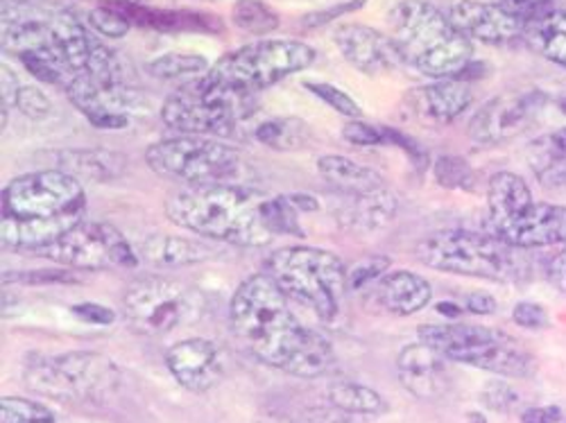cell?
Returning <instances> with one entry per match:
<instances>
[{
  "mask_svg": "<svg viewBox=\"0 0 566 423\" xmlns=\"http://www.w3.org/2000/svg\"><path fill=\"white\" fill-rule=\"evenodd\" d=\"M526 45L566 71V10H553L544 19L524 25Z\"/></svg>",
  "mask_w": 566,
  "mask_h": 423,
  "instance_id": "29",
  "label": "cell"
},
{
  "mask_svg": "<svg viewBox=\"0 0 566 423\" xmlns=\"http://www.w3.org/2000/svg\"><path fill=\"white\" fill-rule=\"evenodd\" d=\"M166 367L181 388L205 394L222 381L224 356L216 342L191 338L172 345L166 351Z\"/></svg>",
  "mask_w": 566,
  "mask_h": 423,
  "instance_id": "19",
  "label": "cell"
},
{
  "mask_svg": "<svg viewBox=\"0 0 566 423\" xmlns=\"http://www.w3.org/2000/svg\"><path fill=\"white\" fill-rule=\"evenodd\" d=\"M496 236L518 250L566 247V207L535 202Z\"/></svg>",
  "mask_w": 566,
  "mask_h": 423,
  "instance_id": "24",
  "label": "cell"
},
{
  "mask_svg": "<svg viewBox=\"0 0 566 423\" xmlns=\"http://www.w3.org/2000/svg\"><path fill=\"white\" fill-rule=\"evenodd\" d=\"M254 93H241L218 84L213 77H196L177 86L161 105V120L188 136H231L254 114Z\"/></svg>",
  "mask_w": 566,
  "mask_h": 423,
  "instance_id": "8",
  "label": "cell"
},
{
  "mask_svg": "<svg viewBox=\"0 0 566 423\" xmlns=\"http://www.w3.org/2000/svg\"><path fill=\"white\" fill-rule=\"evenodd\" d=\"M211 66L200 55H184V53H168L148 64V73L157 80H184L209 73Z\"/></svg>",
  "mask_w": 566,
  "mask_h": 423,
  "instance_id": "34",
  "label": "cell"
},
{
  "mask_svg": "<svg viewBox=\"0 0 566 423\" xmlns=\"http://www.w3.org/2000/svg\"><path fill=\"white\" fill-rule=\"evenodd\" d=\"M317 172L343 198H365L388 188L379 172L340 155L319 157Z\"/></svg>",
  "mask_w": 566,
  "mask_h": 423,
  "instance_id": "26",
  "label": "cell"
},
{
  "mask_svg": "<svg viewBox=\"0 0 566 423\" xmlns=\"http://www.w3.org/2000/svg\"><path fill=\"white\" fill-rule=\"evenodd\" d=\"M559 421H562V410L557 405L528 408L522 414V423H559Z\"/></svg>",
  "mask_w": 566,
  "mask_h": 423,
  "instance_id": "52",
  "label": "cell"
},
{
  "mask_svg": "<svg viewBox=\"0 0 566 423\" xmlns=\"http://www.w3.org/2000/svg\"><path fill=\"white\" fill-rule=\"evenodd\" d=\"M49 28L71 75H88L103 84H120V64L107 45L88 32L73 12H55Z\"/></svg>",
  "mask_w": 566,
  "mask_h": 423,
  "instance_id": "14",
  "label": "cell"
},
{
  "mask_svg": "<svg viewBox=\"0 0 566 423\" xmlns=\"http://www.w3.org/2000/svg\"><path fill=\"white\" fill-rule=\"evenodd\" d=\"M14 105L30 120H43L45 116H51V112H53V105H51L49 96H45V93L39 86H21L17 91Z\"/></svg>",
  "mask_w": 566,
  "mask_h": 423,
  "instance_id": "44",
  "label": "cell"
},
{
  "mask_svg": "<svg viewBox=\"0 0 566 423\" xmlns=\"http://www.w3.org/2000/svg\"><path fill=\"white\" fill-rule=\"evenodd\" d=\"M118 367L107 356L93 351L34 358L23 371V383L30 392L62 403L105 399L118 388Z\"/></svg>",
  "mask_w": 566,
  "mask_h": 423,
  "instance_id": "9",
  "label": "cell"
},
{
  "mask_svg": "<svg viewBox=\"0 0 566 423\" xmlns=\"http://www.w3.org/2000/svg\"><path fill=\"white\" fill-rule=\"evenodd\" d=\"M485 75H488V64L471 60V62L460 71V75H458L455 80H462V82H469V84H471V80H479V77H485Z\"/></svg>",
  "mask_w": 566,
  "mask_h": 423,
  "instance_id": "54",
  "label": "cell"
},
{
  "mask_svg": "<svg viewBox=\"0 0 566 423\" xmlns=\"http://www.w3.org/2000/svg\"><path fill=\"white\" fill-rule=\"evenodd\" d=\"M231 19L235 28L252 34H268L279 28V17L261 0H235Z\"/></svg>",
  "mask_w": 566,
  "mask_h": 423,
  "instance_id": "36",
  "label": "cell"
},
{
  "mask_svg": "<svg viewBox=\"0 0 566 423\" xmlns=\"http://www.w3.org/2000/svg\"><path fill=\"white\" fill-rule=\"evenodd\" d=\"M535 204L524 177L514 172H496L488 186V224L492 233L503 231L518 215Z\"/></svg>",
  "mask_w": 566,
  "mask_h": 423,
  "instance_id": "25",
  "label": "cell"
},
{
  "mask_svg": "<svg viewBox=\"0 0 566 423\" xmlns=\"http://www.w3.org/2000/svg\"><path fill=\"white\" fill-rule=\"evenodd\" d=\"M365 3H367V0H345V3H338V6H334V8H328V10H319V12L306 14V17L302 19V25H306V28H311V30H313V28H322V25H326V23H332V21L340 19L343 14H354V12L363 10Z\"/></svg>",
  "mask_w": 566,
  "mask_h": 423,
  "instance_id": "48",
  "label": "cell"
},
{
  "mask_svg": "<svg viewBox=\"0 0 566 423\" xmlns=\"http://www.w3.org/2000/svg\"><path fill=\"white\" fill-rule=\"evenodd\" d=\"M340 55L365 75H384L403 64L392 36L363 23H345L334 32Z\"/></svg>",
  "mask_w": 566,
  "mask_h": 423,
  "instance_id": "18",
  "label": "cell"
},
{
  "mask_svg": "<svg viewBox=\"0 0 566 423\" xmlns=\"http://www.w3.org/2000/svg\"><path fill=\"white\" fill-rule=\"evenodd\" d=\"M261 146L276 152H297L311 144V129L300 118H270L254 127Z\"/></svg>",
  "mask_w": 566,
  "mask_h": 423,
  "instance_id": "31",
  "label": "cell"
},
{
  "mask_svg": "<svg viewBox=\"0 0 566 423\" xmlns=\"http://www.w3.org/2000/svg\"><path fill=\"white\" fill-rule=\"evenodd\" d=\"M384 138H386V146H395V148H401L406 155H408V159L412 161V166H417L419 170H423L429 166V152L423 150L415 138H410V136H406L403 131H399V129H392V127H386L384 125Z\"/></svg>",
  "mask_w": 566,
  "mask_h": 423,
  "instance_id": "46",
  "label": "cell"
},
{
  "mask_svg": "<svg viewBox=\"0 0 566 423\" xmlns=\"http://www.w3.org/2000/svg\"><path fill=\"white\" fill-rule=\"evenodd\" d=\"M205 295L168 276H138L123 295V310L132 331L161 338L205 315Z\"/></svg>",
  "mask_w": 566,
  "mask_h": 423,
  "instance_id": "10",
  "label": "cell"
},
{
  "mask_svg": "<svg viewBox=\"0 0 566 423\" xmlns=\"http://www.w3.org/2000/svg\"><path fill=\"white\" fill-rule=\"evenodd\" d=\"M36 256L69 269H132L140 263L138 252L114 224L84 220Z\"/></svg>",
  "mask_w": 566,
  "mask_h": 423,
  "instance_id": "13",
  "label": "cell"
},
{
  "mask_svg": "<svg viewBox=\"0 0 566 423\" xmlns=\"http://www.w3.org/2000/svg\"><path fill=\"white\" fill-rule=\"evenodd\" d=\"M464 310H469L471 315H494L496 313V299L490 293L476 290L469 293L464 299Z\"/></svg>",
  "mask_w": 566,
  "mask_h": 423,
  "instance_id": "51",
  "label": "cell"
},
{
  "mask_svg": "<svg viewBox=\"0 0 566 423\" xmlns=\"http://www.w3.org/2000/svg\"><path fill=\"white\" fill-rule=\"evenodd\" d=\"M548 98L542 91H516L483 105L469 120V136L479 146H501L522 136L537 120Z\"/></svg>",
  "mask_w": 566,
  "mask_h": 423,
  "instance_id": "15",
  "label": "cell"
},
{
  "mask_svg": "<svg viewBox=\"0 0 566 423\" xmlns=\"http://www.w3.org/2000/svg\"><path fill=\"white\" fill-rule=\"evenodd\" d=\"M268 195L239 183L186 186L166 200V218L202 239L235 245L265 247L276 236L265 222Z\"/></svg>",
  "mask_w": 566,
  "mask_h": 423,
  "instance_id": "2",
  "label": "cell"
},
{
  "mask_svg": "<svg viewBox=\"0 0 566 423\" xmlns=\"http://www.w3.org/2000/svg\"><path fill=\"white\" fill-rule=\"evenodd\" d=\"M148 168L186 186L229 183L243 170V155L222 140L202 136H177L153 144L146 150Z\"/></svg>",
  "mask_w": 566,
  "mask_h": 423,
  "instance_id": "12",
  "label": "cell"
},
{
  "mask_svg": "<svg viewBox=\"0 0 566 423\" xmlns=\"http://www.w3.org/2000/svg\"><path fill=\"white\" fill-rule=\"evenodd\" d=\"M3 284H19V286H69L80 284L73 269L69 267H43V269H30V272H6Z\"/></svg>",
  "mask_w": 566,
  "mask_h": 423,
  "instance_id": "39",
  "label": "cell"
},
{
  "mask_svg": "<svg viewBox=\"0 0 566 423\" xmlns=\"http://www.w3.org/2000/svg\"><path fill=\"white\" fill-rule=\"evenodd\" d=\"M343 138L352 146H360V148H371V146H386L384 138V125H369L363 123L358 118H354L352 123H347L343 127Z\"/></svg>",
  "mask_w": 566,
  "mask_h": 423,
  "instance_id": "45",
  "label": "cell"
},
{
  "mask_svg": "<svg viewBox=\"0 0 566 423\" xmlns=\"http://www.w3.org/2000/svg\"><path fill=\"white\" fill-rule=\"evenodd\" d=\"M66 96L75 109L96 129H127L132 112L138 107L134 91L123 84H103L88 75H73Z\"/></svg>",
  "mask_w": 566,
  "mask_h": 423,
  "instance_id": "16",
  "label": "cell"
},
{
  "mask_svg": "<svg viewBox=\"0 0 566 423\" xmlns=\"http://www.w3.org/2000/svg\"><path fill=\"white\" fill-rule=\"evenodd\" d=\"M125 166V159L112 150H71L62 152L57 170L69 172L77 181H107L116 179Z\"/></svg>",
  "mask_w": 566,
  "mask_h": 423,
  "instance_id": "30",
  "label": "cell"
},
{
  "mask_svg": "<svg viewBox=\"0 0 566 423\" xmlns=\"http://www.w3.org/2000/svg\"><path fill=\"white\" fill-rule=\"evenodd\" d=\"M548 278H551V284L557 290L566 293V247L557 256L551 258V263H548Z\"/></svg>",
  "mask_w": 566,
  "mask_h": 423,
  "instance_id": "53",
  "label": "cell"
},
{
  "mask_svg": "<svg viewBox=\"0 0 566 423\" xmlns=\"http://www.w3.org/2000/svg\"><path fill=\"white\" fill-rule=\"evenodd\" d=\"M0 423H57L51 408L32 399L3 396L0 399Z\"/></svg>",
  "mask_w": 566,
  "mask_h": 423,
  "instance_id": "38",
  "label": "cell"
},
{
  "mask_svg": "<svg viewBox=\"0 0 566 423\" xmlns=\"http://www.w3.org/2000/svg\"><path fill=\"white\" fill-rule=\"evenodd\" d=\"M84 186L64 170H39L12 179L3 191L0 243L36 254L84 220Z\"/></svg>",
  "mask_w": 566,
  "mask_h": 423,
  "instance_id": "1",
  "label": "cell"
},
{
  "mask_svg": "<svg viewBox=\"0 0 566 423\" xmlns=\"http://www.w3.org/2000/svg\"><path fill=\"white\" fill-rule=\"evenodd\" d=\"M326 399L343 414L374 416V414L388 412V403L379 392L367 388V385L349 383V381L334 383L332 388L326 390Z\"/></svg>",
  "mask_w": 566,
  "mask_h": 423,
  "instance_id": "33",
  "label": "cell"
},
{
  "mask_svg": "<svg viewBox=\"0 0 566 423\" xmlns=\"http://www.w3.org/2000/svg\"><path fill=\"white\" fill-rule=\"evenodd\" d=\"M551 140H553V144H555L557 148L566 150V127H562V129L553 131V134H551Z\"/></svg>",
  "mask_w": 566,
  "mask_h": 423,
  "instance_id": "57",
  "label": "cell"
},
{
  "mask_svg": "<svg viewBox=\"0 0 566 423\" xmlns=\"http://www.w3.org/2000/svg\"><path fill=\"white\" fill-rule=\"evenodd\" d=\"M297 209L291 202L289 195H274V198H265L263 204V215L268 226L272 229L274 236H297L302 239L304 231L302 224L297 220Z\"/></svg>",
  "mask_w": 566,
  "mask_h": 423,
  "instance_id": "37",
  "label": "cell"
},
{
  "mask_svg": "<svg viewBox=\"0 0 566 423\" xmlns=\"http://www.w3.org/2000/svg\"><path fill=\"white\" fill-rule=\"evenodd\" d=\"M516 401H518L516 392L503 381H492L483 390V403L494 412H507L516 405Z\"/></svg>",
  "mask_w": 566,
  "mask_h": 423,
  "instance_id": "49",
  "label": "cell"
},
{
  "mask_svg": "<svg viewBox=\"0 0 566 423\" xmlns=\"http://www.w3.org/2000/svg\"><path fill=\"white\" fill-rule=\"evenodd\" d=\"M136 252L140 261L153 267H186L213 258V250L209 245L179 236H161V233L146 239Z\"/></svg>",
  "mask_w": 566,
  "mask_h": 423,
  "instance_id": "27",
  "label": "cell"
},
{
  "mask_svg": "<svg viewBox=\"0 0 566 423\" xmlns=\"http://www.w3.org/2000/svg\"><path fill=\"white\" fill-rule=\"evenodd\" d=\"M431 297L433 288L429 281L408 269L388 272L365 288V302L374 306L376 313L397 317H408L423 310L431 304Z\"/></svg>",
  "mask_w": 566,
  "mask_h": 423,
  "instance_id": "21",
  "label": "cell"
},
{
  "mask_svg": "<svg viewBox=\"0 0 566 423\" xmlns=\"http://www.w3.org/2000/svg\"><path fill=\"white\" fill-rule=\"evenodd\" d=\"M345 204L336 211L340 224L349 229L376 231L386 226L397 213V198L390 193V188L381 193L365 195V198H343Z\"/></svg>",
  "mask_w": 566,
  "mask_h": 423,
  "instance_id": "28",
  "label": "cell"
},
{
  "mask_svg": "<svg viewBox=\"0 0 566 423\" xmlns=\"http://www.w3.org/2000/svg\"><path fill=\"white\" fill-rule=\"evenodd\" d=\"M492 231L444 229L431 233L415 247L419 263L438 272L474 276L496 284H524L533 274V263Z\"/></svg>",
  "mask_w": 566,
  "mask_h": 423,
  "instance_id": "5",
  "label": "cell"
},
{
  "mask_svg": "<svg viewBox=\"0 0 566 423\" xmlns=\"http://www.w3.org/2000/svg\"><path fill=\"white\" fill-rule=\"evenodd\" d=\"M73 315L86 324H96V326H112L116 321V310L96 302H82L73 306Z\"/></svg>",
  "mask_w": 566,
  "mask_h": 423,
  "instance_id": "50",
  "label": "cell"
},
{
  "mask_svg": "<svg viewBox=\"0 0 566 423\" xmlns=\"http://www.w3.org/2000/svg\"><path fill=\"white\" fill-rule=\"evenodd\" d=\"M313 62L315 51L302 41L265 39L227 53L207 75L227 88L256 93L286 80L289 75L306 71Z\"/></svg>",
  "mask_w": 566,
  "mask_h": 423,
  "instance_id": "11",
  "label": "cell"
},
{
  "mask_svg": "<svg viewBox=\"0 0 566 423\" xmlns=\"http://www.w3.org/2000/svg\"><path fill=\"white\" fill-rule=\"evenodd\" d=\"M289 198H291V202L295 204V209H297L300 213H313V211L319 209V202H317L313 195L293 193V195H289Z\"/></svg>",
  "mask_w": 566,
  "mask_h": 423,
  "instance_id": "55",
  "label": "cell"
},
{
  "mask_svg": "<svg viewBox=\"0 0 566 423\" xmlns=\"http://www.w3.org/2000/svg\"><path fill=\"white\" fill-rule=\"evenodd\" d=\"M265 265L289 299L308 306L324 324L340 319L349 288L347 267L336 254L319 247H283Z\"/></svg>",
  "mask_w": 566,
  "mask_h": 423,
  "instance_id": "6",
  "label": "cell"
},
{
  "mask_svg": "<svg viewBox=\"0 0 566 423\" xmlns=\"http://www.w3.org/2000/svg\"><path fill=\"white\" fill-rule=\"evenodd\" d=\"M499 8H503L510 17H514L522 25L535 23L557 10L555 0H499Z\"/></svg>",
  "mask_w": 566,
  "mask_h": 423,
  "instance_id": "42",
  "label": "cell"
},
{
  "mask_svg": "<svg viewBox=\"0 0 566 423\" xmlns=\"http://www.w3.org/2000/svg\"><path fill=\"white\" fill-rule=\"evenodd\" d=\"M436 181L447 188V191H474L476 188V172L469 166L467 159L442 155L433 163Z\"/></svg>",
  "mask_w": 566,
  "mask_h": 423,
  "instance_id": "35",
  "label": "cell"
},
{
  "mask_svg": "<svg viewBox=\"0 0 566 423\" xmlns=\"http://www.w3.org/2000/svg\"><path fill=\"white\" fill-rule=\"evenodd\" d=\"M392 39L403 64L421 75L449 80L474 60V43L427 0H401L390 10Z\"/></svg>",
  "mask_w": 566,
  "mask_h": 423,
  "instance_id": "4",
  "label": "cell"
},
{
  "mask_svg": "<svg viewBox=\"0 0 566 423\" xmlns=\"http://www.w3.org/2000/svg\"><path fill=\"white\" fill-rule=\"evenodd\" d=\"M512 321L522 328H528V331H542L551 324V317L544 306L535 302H518L512 310Z\"/></svg>",
  "mask_w": 566,
  "mask_h": 423,
  "instance_id": "47",
  "label": "cell"
},
{
  "mask_svg": "<svg viewBox=\"0 0 566 423\" xmlns=\"http://www.w3.org/2000/svg\"><path fill=\"white\" fill-rule=\"evenodd\" d=\"M469 423H485V419L479 414H469Z\"/></svg>",
  "mask_w": 566,
  "mask_h": 423,
  "instance_id": "58",
  "label": "cell"
},
{
  "mask_svg": "<svg viewBox=\"0 0 566 423\" xmlns=\"http://www.w3.org/2000/svg\"><path fill=\"white\" fill-rule=\"evenodd\" d=\"M392 265V261L388 256H367L360 263H356L354 267L347 269V288L358 293L369 288L374 281H379L384 274H388V267Z\"/></svg>",
  "mask_w": 566,
  "mask_h": 423,
  "instance_id": "40",
  "label": "cell"
},
{
  "mask_svg": "<svg viewBox=\"0 0 566 423\" xmlns=\"http://www.w3.org/2000/svg\"><path fill=\"white\" fill-rule=\"evenodd\" d=\"M449 19L471 41H481L496 49H516L524 45V25L510 17L496 3H481V0H455Z\"/></svg>",
  "mask_w": 566,
  "mask_h": 423,
  "instance_id": "17",
  "label": "cell"
},
{
  "mask_svg": "<svg viewBox=\"0 0 566 423\" xmlns=\"http://www.w3.org/2000/svg\"><path fill=\"white\" fill-rule=\"evenodd\" d=\"M444 356L427 342L408 345L397 358V373L401 385L417 399L433 401L449 392V371Z\"/></svg>",
  "mask_w": 566,
  "mask_h": 423,
  "instance_id": "23",
  "label": "cell"
},
{
  "mask_svg": "<svg viewBox=\"0 0 566 423\" xmlns=\"http://www.w3.org/2000/svg\"><path fill=\"white\" fill-rule=\"evenodd\" d=\"M334 367H336V353L332 345H328V340H324L317 331H313V328H308L302 347L297 349V353L283 371L297 376V379H319V376L328 373Z\"/></svg>",
  "mask_w": 566,
  "mask_h": 423,
  "instance_id": "32",
  "label": "cell"
},
{
  "mask_svg": "<svg viewBox=\"0 0 566 423\" xmlns=\"http://www.w3.org/2000/svg\"><path fill=\"white\" fill-rule=\"evenodd\" d=\"M474 103L469 82L449 77L406 93V109L423 125H451Z\"/></svg>",
  "mask_w": 566,
  "mask_h": 423,
  "instance_id": "20",
  "label": "cell"
},
{
  "mask_svg": "<svg viewBox=\"0 0 566 423\" xmlns=\"http://www.w3.org/2000/svg\"><path fill=\"white\" fill-rule=\"evenodd\" d=\"M559 109L566 114V98H564V101H559Z\"/></svg>",
  "mask_w": 566,
  "mask_h": 423,
  "instance_id": "59",
  "label": "cell"
},
{
  "mask_svg": "<svg viewBox=\"0 0 566 423\" xmlns=\"http://www.w3.org/2000/svg\"><path fill=\"white\" fill-rule=\"evenodd\" d=\"M417 336L421 342L440 351L447 360L496 376H507V379H531L537 371L535 356L516 338L499 331V328L444 321L419 326Z\"/></svg>",
  "mask_w": 566,
  "mask_h": 423,
  "instance_id": "7",
  "label": "cell"
},
{
  "mask_svg": "<svg viewBox=\"0 0 566 423\" xmlns=\"http://www.w3.org/2000/svg\"><path fill=\"white\" fill-rule=\"evenodd\" d=\"M229 321L235 338L261 362L286 369L302 347L308 328L297 321L289 297L265 274H252L235 288L229 304Z\"/></svg>",
  "mask_w": 566,
  "mask_h": 423,
  "instance_id": "3",
  "label": "cell"
},
{
  "mask_svg": "<svg viewBox=\"0 0 566 423\" xmlns=\"http://www.w3.org/2000/svg\"><path fill=\"white\" fill-rule=\"evenodd\" d=\"M105 6L116 10L129 25L146 28L155 32H205V34H220L224 32V23L209 14L196 10H157L140 0H107Z\"/></svg>",
  "mask_w": 566,
  "mask_h": 423,
  "instance_id": "22",
  "label": "cell"
},
{
  "mask_svg": "<svg viewBox=\"0 0 566 423\" xmlns=\"http://www.w3.org/2000/svg\"><path fill=\"white\" fill-rule=\"evenodd\" d=\"M438 310L442 313V315H447L451 321L460 315V308L455 306V304H449V302H442V304H438Z\"/></svg>",
  "mask_w": 566,
  "mask_h": 423,
  "instance_id": "56",
  "label": "cell"
},
{
  "mask_svg": "<svg viewBox=\"0 0 566 423\" xmlns=\"http://www.w3.org/2000/svg\"><path fill=\"white\" fill-rule=\"evenodd\" d=\"M315 98H319L324 105L332 107L334 112L347 116V118H360V105L345 93L343 88L334 86V84H319V82H306L304 84Z\"/></svg>",
  "mask_w": 566,
  "mask_h": 423,
  "instance_id": "41",
  "label": "cell"
},
{
  "mask_svg": "<svg viewBox=\"0 0 566 423\" xmlns=\"http://www.w3.org/2000/svg\"><path fill=\"white\" fill-rule=\"evenodd\" d=\"M88 28L93 32H98L107 39H123L132 25L129 21H125L116 10H112L109 6H101L96 10L88 12Z\"/></svg>",
  "mask_w": 566,
  "mask_h": 423,
  "instance_id": "43",
  "label": "cell"
}]
</instances>
